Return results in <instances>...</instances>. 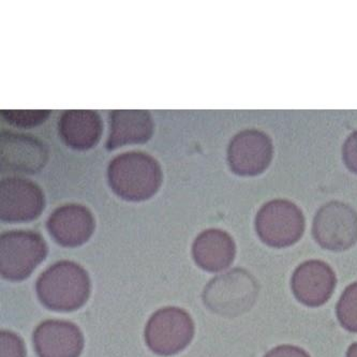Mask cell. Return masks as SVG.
Returning <instances> with one entry per match:
<instances>
[{
	"mask_svg": "<svg viewBox=\"0 0 357 357\" xmlns=\"http://www.w3.org/2000/svg\"><path fill=\"white\" fill-rule=\"evenodd\" d=\"M36 290L40 302L50 310L71 312L86 304L91 283L81 265L61 261L42 273Z\"/></svg>",
	"mask_w": 357,
	"mask_h": 357,
	"instance_id": "6da1fadb",
	"label": "cell"
},
{
	"mask_svg": "<svg viewBox=\"0 0 357 357\" xmlns=\"http://www.w3.org/2000/svg\"><path fill=\"white\" fill-rule=\"evenodd\" d=\"M107 181L114 192L129 202L151 199L162 181L160 165L147 153L129 151L109 163Z\"/></svg>",
	"mask_w": 357,
	"mask_h": 357,
	"instance_id": "7a4b0ae2",
	"label": "cell"
},
{
	"mask_svg": "<svg viewBox=\"0 0 357 357\" xmlns=\"http://www.w3.org/2000/svg\"><path fill=\"white\" fill-rule=\"evenodd\" d=\"M258 281L246 269L234 268L213 278L203 299L209 310L223 317H237L252 308L258 298Z\"/></svg>",
	"mask_w": 357,
	"mask_h": 357,
	"instance_id": "3957f363",
	"label": "cell"
},
{
	"mask_svg": "<svg viewBox=\"0 0 357 357\" xmlns=\"http://www.w3.org/2000/svg\"><path fill=\"white\" fill-rule=\"evenodd\" d=\"M305 216L294 203L274 199L265 203L255 217V230L261 241L273 248L296 244L305 232Z\"/></svg>",
	"mask_w": 357,
	"mask_h": 357,
	"instance_id": "277c9868",
	"label": "cell"
},
{
	"mask_svg": "<svg viewBox=\"0 0 357 357\" xmlns=\"http://www.w3.org/2000/svg\"><path fill=\"white\" fill-rule=\"evenodd\" d=\"M47 255L41 235L33 231H10L0 238V271L3 279L22 281L33 274Z\"/></svg>",
	"mask_w": 357,
	"mask_h": 357,
	"instance_id": "5b68a950",
	"label": "cell"
},
{
	"mask_svg": "<svg viewBox=\"0 0 357 357\" xmlns=\"http://www.w3.org/2000/svg\"><path fill=\"white\" fill-rule=\"evenodd\" d=\"M195 323L187 311L167 307L153 313L145 328L147 346L155 354L171 356L190 344Z\"/></svg>",
	"mask_w": 357,
	"mask_h": 357,
	"instance_id": "8992f818",
	"label": "cell"
},
{
	"mask_svg": "<svg viewBox=\"0 0 357 357\" xmlns=\"http://www.w3.org/2000/svg\"><path fill=\"white\" fill-rule=\"evenodd\" d=\"M313 238L326 250L341 252L357 241V213L346 203L333 201L323 205L312 223Z\"/></svg>",
	"mask_w": 357,
	"mask_h": 357,
	"instance_id": "52a82bcc",
	"label": "cell"
},
{
	"mask_svg": "<svg viewBox=\"0 0 357 357\" xmlns=\"http://www.w3.org/2000/svg\"><path fill=\"white\" fill-rule=\"evenodd\" d=\"M45 195L26 178L8 177L0 185V217L9 223L28 222L37 219L45 209Z\"/></svg>",
	"mask_w": 357,
	"mask_h": 357,
	"instance_id": "ba28073f",
	"label": "cell"
},
{
	"mask_svg": "<svg viewBox=\"0 0 357 357\" xmlns=\"http://www.w3.org/2000/svg\"><path fill=\"white\" fill-rule=\"evenodd\" d=\"M273 143L266 133L245 130L235 135L227 149V162L239 176H257L273 159Z\"/></svg>",
	"mask_w": 357,
	"mask_h": 357,
	"instance_id": "9c48e42d",
	"label": "cell"
},
{
	"mask_svg": "<svg viewBox=\"0 0 357 357\" xmlns=\"http://www.w3.org/2000/svg\"><path fill=\"white\" fill-rule=\"evenodd\" d=\"M336 284L335 271L320 260L302 263L295 269L291 279L295 298L307 307H320L328 302Z\"/></svg>",
	"mask_w": 357,
	"mask_h": 357,
	"instance_id": "30bf717a",
	"label": "cell"
},
{
	"mask_svg": "<svg viewBox=\"0 0 357 357\" xmlns=\"http://www.w3.org/2000/svg\"><path fill=\"white\" fill-rule=\"evenodd\" d=\"M52 238L63 247H79L91 238L96 221L89 208L67 204L55 209L47 222Z\"/></svg>",
	"mask_w": 357,
	"mask_h": 357,
	"instance_id": "8fae6325",
	"label": "cell"
},
{
	"mask_svg": "<svg viewBox=\"0 0 357 357\" xmlns=\"http://www.w3.org/2000/svg\"><path fill=\"white\" fill-rule=\"evenodd\" d=\"M33 346L39 357H79L84 337L73 323L47 320L33 332Z\"/></svg>",
	"mask_w": 357,
	"mask_h": 357,
	"instance_id": "7c38bea8",
	"label": "cell"
},
{
	"mask_svg": "<svg viewBox=\"0 0 357 357\" xmlns=\"http://www.w3.org/2000/svg\"><path fill=\"white\" fill-rule=\"evenodd\" d=\"M47 160V149L40 139L9 131L1 135V165L6 169L36 173Z\"/></svg>",
	"mask_w": 357,
	"mask_h": 357,
	"instance_id": "4fadbf2b",
	"label": "cell"
},
{
	"mask_svg": "<svg viewBox=\"0 0 357 357\" xmlns=\"http://www.w3.org/2000/svg\"><path fill=\"white\" fill-rule=\"evenodd\" d=\"M192 255L201 268L209 273H218L229 268L234 262L236 245L225 231L209 229L195 238Z\"/></svg>",
	"mask_w": 357,
	"mask_h": 357,
	"instance_id": "5bb4252c",
	"label": "cell"
},
{
	"mask_svg": "<svg viewBox=\"0 0 357 357\" xmlns=\"http://www.w3.org/2000/svg\"><path fill=\"white\" fill-rule=\"evenodd\" d=\"M102 121L93 111H68L59 121V135L63 143L77 151H89L98 144L102 135Z\"/></svg>",
	"mask_w": 357,
	"mask_h": 357,
	"instance_id": "9a60e30c",
	"label": "cell"
},
{
	"mask_svg": "<svg viewBox=\"0 0 357 357\" xmlns=\"http://www.w3.org/2000/svg\"><path fill=\"white\" fill-rule=\"evenodd\" d=\"M153 130V119L149 112L113 111L107 149L113 151L123 145L143 144L151 139Z\"/></svg>",
	"mask_w": 357,
	"mask_h": 357,
	"instance_id": "2e32d148",
	"label": "cell"
},
{
	"mask_svg": "<svg viewBox=\"0 0 357 357\" xmlns=\"http://www.w3.org/2000/svg\"><path fill=\"white\" fill-rule=\"evenodd\" d=\"M337 319L344 330L357 333V282L349 285L336 306Z\"/></svg>",
	"mask_w": 357,
	"mask_h": 357,
	"instance_id": "e0dca14e",
	"label": "cell"
},
{
	"mask_svg": "<svg viewBox=\"0 0 357 357\" xmlns=\"http://www.w3.org/2000/svg\"><path fill=\"white\" fill-rule=\"evenodd\" d=\"M3 119L21 128L37 127L49 119V111H1Z\"/></svg>",
	"mask_w": 357,
	"mask_h": 357,
	"instance_id": "ac0fdd59",
	"label": "cell"
},
{
	"mask_svg": "<svg viewBox=\"0 0 357 357\" xmlns=\"http://www.w3.org/2000/svg\"><path fill=\"white\" fill-rule=\"evenodd\" d=\"M1 354L0 357H26V348L21 337L9 331H1Z\"/></svg>",
	"mask_w": 357,
	"mask_h": 357,
	"instance_id": "d6986e66",
	"label": "cell"
},
{
	"mask_svg": "<svg viewBox=\"0 0 357 357\" xmlns=\"http://www.w3.org/2000/svg\"><path fill=\"white\" fill-rule=\"evenodd\" d=\"M342 157L347 167L351 172L357 174V131L353 132L344 142Z\"/></svg>",
	"mask_w": 357,
	"mask_h": 357,
	"instance_id": "ffe728a7",
	"label": "cell"
},
{
	"mask_svg": "<svg viewBox=\"0 0 357 357\" xmlns=\"http://www.w3.org/2000/svg\"><path fill=\"white\" fill-rule=\"evenodd\" d=\"M264 357H310V355L299 347L284 344L269 351Z\"/></svg>",
	"mask_w": 357,
	"mask_h": 357,
	"instance_id": "44dd1931",
	"label": "cell"
},
{
	"mask_svg": "<svg viewBox=\"0 0 357 357\" xmlns=\"http://www.w3.org/2000/svg\"><path fill=\"white\" fill-rule=\"evenodd\" d=\"M346 357H357V342L350 346V348L347 351Z\"/></svg>",
	"mask_w": 357,
	"mask_h": 357,
	"instance_id": "7402d4cb",
	"label": "cell"
}]
</instances>
